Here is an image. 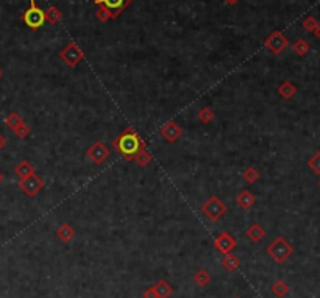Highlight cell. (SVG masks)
I'll list each match as a JSON object with an SVG mask.
<instances>
[{
  "instance_id": "cell-38",
  "label": "cell",
  "mask_w": 320,
  "mask_h": 298,
  "mask_svg": "<svg viewBox=\"0 0 320 298\" xmlns=\"http://www.w3.org/2000/svg\"><path fill=\"white\" fill-rule=\"evenodd\" d=\"M233 298H239V297H233Z\"/></svg>"
},
{
  "instance_id": "cell-14",
  "label": "cell",
  "mask_w": 320,
  "mask_h": 298,
  "mask_svg": "<svg viewBox=\"0 0 320 298\" xmlns=\"http://www.w3.org/2000/svg\"><path fill=\"white\" fill-rule=\"evenodd\" d=\"M55 236L58 237V241H61L63 244H67V242H70L75 237V230L69 223H61L56 228Z\"/></svg>"
},
{
  "instance_id": "cell-33",
  "label": "cell",
  "mask_w": 320,
  "mask_h": 298,
  "mask_svg": "<svg viewBox=\"0 0 320 298\" xmlns=\"http://www.w3.org/2000/svg\"><path fill=\"white\" fill-rule=\"evenodd\" d=\"M238 2H239V0H225V3L230 5V6H234Z\"/></svg>"
},
{
  "instance_id": "cell-25",
  "label": "cell",
  "mask_w": 320,
  "mask_h": 298,
  "mask_svg": "<svg viewBox=\"0 0 320 298\" xmlns=\"http://www.w3.org/2000/svg\"><path fill=\"white\" fill-rule=\"evenodd\" d=\"M22 122H23V119H22L17 113H9V114L6 116V119H5V124H6V127H8L11 131H14Z\"/></svg>"
},
{
  "instance_id": "cell-9",
  "label": "cell",
  "mask_w": 320,
  "mask_h": 298,
  "mask_svg": "<svg viewBox=\"0 0 320 298\" xmlns=\"http://www.w3.org/2000/svg\"><path fill=\"white\" fill-rule=\"evenodd\" d=\"M236 239L228 233V231H222L216 239H214V248L220 255H230L233 253V250L236 248Z\"/></svg>"
},
{
  "instance_id": "cell-26",
  "label": "cell",
  "mask_w": 320,
  "mask_h": 298,
  "mask_svg": "<svg viewBox=\"0 0 320 298\" xmlns=\"http://www.w3.org/2000/svg\"><path fill=\"white\" fill-rule=\"evenodd\" d=\"M244 181H247L248 184H253L259 180V172L255 167H247L242 173Z\"/></svg>"
},
{
  "instance_id": "cell-34",
  "label": "cell",
  "mask_w": 320,
  "mask_h": 298,
  "mask_svg": "<svg viewBox=\"0 0 320 298\" xmlns=\"http://www.w3.org/2000/svg\"><path fill=\"white\" fill-rule=\"evenodd\" d=\"M316 33V36L319 38V41H320V22H319V27H317V30L314 31Z\"/></svg>"
},
{
  "instance_id": "cell-31",
  "label": "cell",
  "mask_w": 320,
  "mask_h": 298,
  "mask_svg": "<svg viewBox=\"0 0 320 298\" xmlns=\"http://www.w3.org/2000/svg\"><path fill=\"white\" fill-rule=\"evenodd\" d=\"M144 298H158L157 294H155V291H153V286L144 291Z\"/></svg>"
},
{
  "instance_id": "cell-5",
  "label": "cell",
  "mask_w": 320,
  "mask_h": 298,
  "mask_svg": "<svg viewBox=\"0 0 320 298\" xmlns=\"http://www.w3.org/2000/svg\"><path fill=\"white\" fill-rule=\"evenodd\" d=\"M60 58L66 63L67 67H77L83 59H85V52L80 49V45L77 42L70 41L60 52Z\"/></svg>"
},
{
  "instance_id": "cell-22",
  "label": "cell",
  "mask_w": 320,
  "mask_h": 298,
  "mask_svg": "<svg viewBox=\"0 0 320 298\" xmlns=\"http://www.w3.org/2000/svg\"><path fill=\"white\" fill-rule=\"evenodd\" d=\"M197 119L201 124H211L216 119V113L212 111L209 106H203V108L197 113Z\"/></svg>"
},
{
  "instance_id": "cell-8",
  "label": "cell",
  "mask_w": 320,
  "mask_h": 298,
  "mask_svg": "<svg viewBox=\"0 0 320 298\" xmlns=\"http://www.w3.org/2000/svg\"><path fill=\"white\" fill-rule=\"evenodd\" d=\"M96 5H102L110 11L111 19L119 17L124 11L133 3V0H94Z\"/></svg>"
},
{
  "instance_id": "cell-36",
  "label": "cell",
  "mask_w": 320,
  "mask_h": 298,
  "mask_svg": "<svg viewBox=\"0 0 320 298\" xmlns=\"http://www.w3.org/2000/svg\"><path fill=\"white\" fill-rule=\"evenodd\" d=\"M2 77H3V72H2V69H0V80H2Z\"/></svg>"
},
{
  "instance_id": "cell-30",
  "label": "cell",
  "mask_w": 320,
  "mask_h": 298,
  "mask_svg": "<svg viewBox=\"0 0 320 298\" xmlns=\"http://www.w3.org/2000/svg\"><path fill=\"white\" fill-rule=\"evenodd\" d=\"M96 16H97V19H99L100 22H108V20H111V14H110V11L106 9L105 6H102V5H99Z\"/></svg>"
},
{
  "instance_id": "cell-32",
  "label": "cell",
  "mask_w": 320,
  "mask_h": 298,
  "mask_svg": "<svg viewBox=\"0 0 320 298\" xmlns=\"http://www.w3.org/2000/svg\"><path fill=\"white\" fill-rule=\"evenodd\" d=\"M5 146H6V138L2 133H0V150H2Z\"/></svg>"
},
{
  "instance_id": "cell-24",
  "label": "cell",
  "mask_w": 320,
  "mask_h": 298,
  "mask_svg": "<svg viewBox=\"0 0 320 298\" xmlns=\"http://www.w3.org/2000/svg\"><path fill=\"white\" fill-rule=\"evenodd\" d=\"M292 49H294V52L297 53L299 56H305L308 52L311 50V45L308 44L305 39H297V41L292 44Z\"/></svg>"
},
{
  "instance_id": "cell-11",
  "label": "cell",
  "mask_w": 320,
  "mask_h": 298,
  "mask_svg": "<svg viewBox=\"0 0 320 298\" xmlns=\"http://www.w3.org/2000/svg\"><path fill=\"white\" fill-rule=\"evenodd\" d=\"M160 133L165 139V142H170V144H172V142L178 141V138L183 135V130H181V127L176 124L175 121H169L167 124H164L161 127Z\"/></svg>"
},
{
  "instance_id": "cell-35",
  "label": "cell",
  "mask_w": 320,
  "mask_h": 298,
  "mask_svg": "<svg viewBox=\"0 0 320 298\" xmlns=\"http://www.w3.org/2000/svg\"><path fill=\"white\" fill-rule=\"evenodd\" d=\"M2 180H3V173L0 172V183H2Z\"/></svg>"
},
{
  "instance_id": "cell-15",
  "label": "cell",
  "mask_w": 320,
  "mask_h": 298,
  "mask_svg": "<svg viewBox=\"0 0 320 298\" xmlns=\"http://www.w3.org/2000/svg\"><path fill=\"white\" fill-rule=\"evenodd\" d=\"M278 94H280V97L289 100V99L294 97L295 94H297V86H295L292 81L286 80V81H283L281 85L278 86Z\"/></svg>"
},
{
  "instance_id": "cell-1",
  "label": "cell",
  "mask_w": 320,
  "mask_h": 298,
  "mask_svg": "<svg viewBox=\"0 0 320 298\" xmlns=\"http://www.w3.org/2000/svg\"><path fill=\"white\" fill-rule=\"evenodd\" d=\"M113 147L125 161H133L136 158V154L142 149H146V141L141 138V135L133 127H127L122 133L113 141Z\"/></svg>"
},
{
  "instance_id": "cell-28",
  "label": "cell",
  "mask_w": 320,
  "mask_h": 298,
  "mask_svg": "<svg viewBox=\"0 0 320 298\" xmlns=\"http://www.w3.org/2000/svg\"><path fill=\"white\" fill-rule=\"evenodd\" d=\"M308 165H310V169L316 173V175H320V150L316 151L313 156L308 161Z\"/></svg>"
},
{
  "instance_id": "cell-7",
  "label": "cell",
  "mask_w": 320,
  "mask_h": 298,
  "mask_svg": "<svg viewBox=\"0 0 320 298\" xmlns=\"http://www.w3.org/2000/svg\"><path fill=\"white\" fill-rule=\"evenodd\" d=\"M19 187L27 197H36L44 189V181L36 173H33V175H30L27 178H23V180H20L19 181Z\"/></svg>"
},
{
  "instance_id": "cell-23",
  "label": "cell",
  "mask_w": 320,
  "mask_h": 298,
  "mask_svg": "<svg viewBox=\"0 0 320 298\" xmlns=\"http://www.w3.org/2000/svg\"><path fill=\"white\" fill-rule=\"evenodd\" d=\"M136 164L139 165V167H147V165L153 161V156H152V153L146 149H142L138 154H136V158H135Z\"/></svg>"
},
{
  "instance_id": "cell-19",
  "label": "cell",
  "mask_w": 320,
  "mask_h": 298,
  "mask_svg": "<svg viewBox=\"0 0 320 298\" xmlns=\"http://www.w3.org/2000/svg\"><path fill=\"white\" fill-rule=\"evenodd\" d=\"M270 289H272V294H274L275 297H278V298L286 297L289 294V291H291L289 284L284 281V280H277L274 284H272Z\"/></svg>"
},
{
  "instance_id": "cell-16",
  "label": "cell",
  "mask_w": 320,
  "mask_h": 298,
  "mask_svg": "<svg viewBox=\"0 0 320 298\" xmlns=\"http://www.w3.org/2000/svg\"><path fill=\"white\" fill-rule=\"evenodd\" d=\"M220 264H222V267H223L225 270L234 272V270H238V269L241 267V259H239L238 256H236V255L230 253V255H225V256L222 258Z\"/></svg>"
},
{
  "instance_id": "cell-20",
  "label": "cell",
  "mask_w": 320,
  "mask_h": 298,
  "mask_svg": "<svg viewBox=\"0 0 320 298\" xmlns=\"http://www.w3.org/2000/svg\"><path fill=\"white\" fill-rule=\"evenodd\" d=\"M45 13V22H50V23H58L61 19H63V13L60 11V8H56L55 5H50L47 8Z\"/></svg>"
},
{
  "instance_id": "cell-12",
  "label": "cell",
  "mask_w": 320,
  "mask_h": 298,
  "mask_svg": "<svg viewBox=\"0 0 320 298\" xmlns=\"http://www.w3.org/2000/svg\"><path fill=\"white\" fill-rule=\"evenodd\" d=\"M236 203H238V206L241 209H244V211L252 209L255 206V203H256V197L248 189H244L238 194V197H236Z\"/></svg>"
},
{
  "instance_id": "cell-21",
  "label": "cell",
  "mask_w": 320,
  "mask_h": 298,
  "mask_svg": "<svg viewBox=\"0 0 320 298\" xmlns=\"http://www.w3.org/2000/svg\"><path fill=\"white\" fill-rule=\"evenodd\" d=\"M194 283L200 288H206V286L211 283V275L209 272H206L205 269H198L195 273H194Z\"/></svg>"
},
{
  "instance_id": "cell-2",
  "label": "cell",
  "mask_w": 320,
  "mask_h": 298,
  "mask_svg": "<svg viewBox=\"0 0 320 298\" xmlns=\"http://www.w3.org/2000/svg\"><path fill=\"white\" fill-rule=\"evenodd\" d=\"M266 252L272 259L277 262V264H283L284 261H288L292 256L294 247L284 236H278L267 245Z\"/></svg>"
},
{
  "instance_id": "cell-17",
  "label": "cell",
  "mask_w": 320,
  "mask_h": 298,
  "mask_svg": "<svg viewBox=\"0 0 320 298\" xmlns=\"http://www.w3.org/2000/svg\"><path fill=\"white\" fill-rule=\"evenodd\" d=\"M153 291H155L158 298H169L173 292L172 286L165 280H160L155 286H153Z\"/></svg>"
},
{
  "instance_id": "cell-3",
  "label": "cell",
  "mask_w": 320,
  "mask_h": 298,
  "mask_svg": "<svg viewBox=\"0 0 320 298\" xmlns=\"http://www.w3.org/2000/svg\"><path fill=\"white\" fill-rule=\"evenodd\" d=\"M201 214L211 222H217L220 220L225 214H227L228 208L225 205V201H222L217 195H211L203 205L200 206Z\"/></svg>"
},
{
  "instance_id": "cell-13",
  "label": "cell",
  "mask_w": 320,
  "mask_h": 298,
  "mask_svg": "<svg viewBox=\"0 0 320 298\" xmlns=\"http://www.w3.org/2000/svg\"><path fill=\"white\" fill-rule=\"evenodd\" d=\"M245 236L250 239L253 244H258L261 242L266 237V230H264V226L263 225H259V223H252L248 228L245 230Z\"/></svg>"
},
{
  "instance_id": "cell-10",
  "label": "cell",
  "mask_w": 320,
  "mask_h": 298,
  "mask_svg": "<svg viewBox=\"0 0 320 298\" xmlns=\"http://www.w3.org/2000/svg\"><path fill=\"white\" fill-rule=\"evenodd\" d=\"M86 156L94 162V164H103L110 156V149L106 147L102 141L94 142V144L88 149Z\"/></svg>"
},
{
  "instance_id": "cell-29",
  "label": "cell",
  "mask_w": 320,
  "mask_h": 298,
  "mask_svg": "<svg viewBox=\"0 0 320 298\" xmlns=\"http://www.w3.org/2000/svg\"><path fill=\"white\" fill-rule=\"evenodd\" d=\"M30 127L25 124V122H22L16 130H14V133H16V136L19 138V139H25V138H28V135H30Z\"/></svg>"
},
{
  "instance_id": "cell-37",
  "label": "cell",
  "mask_w": 320,
  "mask_h": 298,
  "mask_svg": "<svg viewBox=\"0 0 320 298\" xmlns=\"http://www.w3.org/2000/svg\"><path fill=\"white\" fill-rule=\"evenodd\" d=\"M319 187H320V180H319Z\"/></svg>"
},
{
  "instance_id": "cell-27",
  "label": "cell",
  "mask_w": 320,
  "mask_h": 298,
  "mask_svg": "<svg viewBox=\"0 0 320 298\" xmlns=\"http://www.w3.org/2000/svg\"><path fill=\"white\" fill-rule=\"evenodd\" d=\"M302 25L306 31H310V33H314L319 27V20L314 17V16H306L302 22Z\"/></svg>"
},
{
  "instance_id": "cell-18",
  "label": "cell",
  "mask_w": 320,
  "mask_h": 298,
  "mask_svg": "<svg viewBox=\"0 0 320 298\" xmlns=\"http://www.w3.org/2000/svg\"><path fill=\"white\" fill-rule=\"evenodd\" d=\"M14 173L19 176V180H23V178H27V176H30V175L34 173V167L27 159H23V161H20L16 165V167H14Z\"/></svg>"
},
{
  "instance_id": "cell-4",
  "label": "cell",
  "mask_w": 320,
  "mask_h": 298,
  "mask_svg": "<svg viewBox=\"0 0 320 298\" xmlns=\"http://www.w3.org/2000/svg\"><path fill=\"white\" fill-rule=\"evenodd\" d=\"M22 20L30 30H39L45 23V13L39 8L36 0H30V6L22 13Z\"/></svg>"
},
{
  "instance_id": "cell-6",
  "label": "cell",
  "mask_w": 320,
  "mask_h": 298,
  "mask_svg": "<svg viewBox=\"0 0 320 298\" xmlns=\"http://www.w3.org/2000/svg\"><path fill=\"white\" fill-rule=\"evenodd\" d=\"M288 45H289V39L286 38V34L280 30H274L264 41V47L272 55H280Z\"/></svg>"
}]
</instances>
